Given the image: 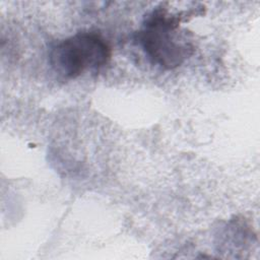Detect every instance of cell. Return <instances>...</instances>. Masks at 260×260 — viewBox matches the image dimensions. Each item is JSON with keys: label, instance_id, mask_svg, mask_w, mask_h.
Returning a JSON list of instances; mask_svg holds the SVG:
<instances>
[{"label": "cell", "instance_id": "cell-1", "mask_svg": "<svg viewBox=\"0 0 260 260\" xmlns=\"http://www.w3.org/2000/svg\"><path fill=\"white\" fill-rule=\"evenodd\" d=\"M183 14H173L164 7L156 8L146 16L142 29L135 35L150 61L161 68L174 69L193 53L188 38L179 36L177 31Z\"/></svg>", "mask_w": 260, "mask_h": 260}, {"label": "cell", "instance_id": "cell-2", "mask_svg": "<svg viewBox=\"0 0 260 260\" xmlns=\"http://www.w3.org/2000/svg\"><path fill=\"white\" fill-rule=\"evenodd\" d=\"M112 56L111 47L95 32H78L57 44L49 53V62L56 74L74 79L85 70H100Z\"/></svg>", "mask_w": 260, "mask_h": 260}]
</instances>
